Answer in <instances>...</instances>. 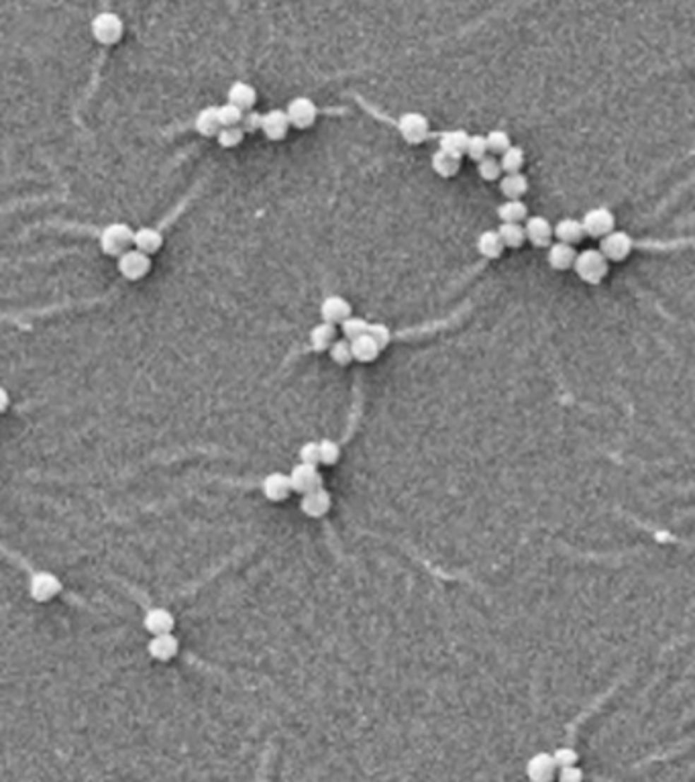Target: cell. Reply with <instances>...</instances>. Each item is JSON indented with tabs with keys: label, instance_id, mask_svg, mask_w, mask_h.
Wrapping results in <instances>:
<instances>
[{
	"label": "cell",
	"instance_id": "cell-23",
	"mask_svg": "<svg viewBox=\"0 0 695 782\" xmlns=\"http://www.w3.org/2000/svg\"><path fill=\"white\" fill-rule=\"evenodd\" d=\"M227 98H229L231 104L239 107L241 110H249L257 102V90L247 82H234L227 92Z\"/></svg>",
	"mask_w": 695,
	"mask_h": 782
},
{
	"label": "cell",
	"instance_id": "cell-45",
	"mask_svg": "<svg viewBox=\"0 0 695 782\" xmlns=\"http://www.w3.org/2000/svg\"><path fill=\"white\" fill-rule=\"evenodd\" d=\"M559 778L563 782H577V781H581L583 778V772L577 768V766L573 764V766H563L561 768V774H559Z\"/></svg>",
	"mask_w": 695,
	"mask_h": 782
},
{
	"label": "cell",
	"instance_id": "cell-42",
	"mask_svg": "<svg viewBox=\"0 0 695 782\" xmlns=\"http://www.w3.org/2000/svg\"><path fill=\"white\" fill-rule=\"evenodd\" d=\"M239 126L243 128V133H255L261 128V114L255 112L253 108L249 110H243V116L239 121Z\"/></svg>",
	"mask_w": 695,
	"mask_h": 782
},
{
	"label": "cell",
	"instance_id": "cell-36",
	"mask_svg": "<svg viewBox=\"0 0 695 782\" xmlns=\"http://www.w3.org/2000/svg\"><path fill=\"white\" fill-rule=\"evenodd\" d=\"M485 143H487V153H494V155H499L504 153L512 143H510V135L506 131H492L485 135Z\"/></svg>",
	"mask_w": 695,
	"mask_h": 782
},
{
	"label": "cell",
	"instance_id": "cell-38",
	"mask_svg": "<svg viewBox=\"0 0 695 782\" xmlns=\"http://www.w3.org/2000/svg\"><path fill=\"white\" fill-rule=\"evenodd\" d=\"M216 114H218V123L220 126H231L239 125L241 116H243V110L239 107H234L231 102L222 104V107H216Z\"/></svg>",
	"mask_w": 695,
	"mask_h": 782
},
{
	"label": "cell",
	"instance_id": "cell-16",
	"mask_svg": "<svg viewBox=\"0 0 695 782\" xmlns=\"http://www.w3.org/2000/svg\"><path fill=\"white\" fill-rule=\"evenodd\" d=\"M554 768H557V764H554L553 756L547 754V752H540V754H536L528 760L526 774H528L530 781L549 782L554 776Z\"/></svg>",
	"mask_w": 695,
	"mask_h": 782
},
{
	"label": "cell",
	"instance_id": "cell-4",
	"mask_svg": "<svg viewBox=\"0 0 695 782\" xmlns=\"http://www.w3.org/2000/svg\"><path fill=\"white\" fill-rule=\"evenodd\" d=\"M581 227H583V234H588L591 239H602L604 234L616 229V218H614V212L610 208L598 206V208H591L583 214Z\"/></svg>",
	"mask_w": 695,
	"mask_h": 782
},
{
	"label": "cell",
	"instance_id": "cell-33",
	"mask_svg": "<svg viewBox=\"0 0 695 782\" xmlns=\"http://www.w3.org/2000/svg\"><path fill=\"white\" fill-rule=\"evenodd\" d=\"M216 141H218V145L220 147H225V149H232V147H237L239 143L243 141V137H245V133H243V128L239 125H231V126H220L218 131H216Z\"/></svg>",
	"mask_w": 695,
	"mask_h": 782
},
{
	"label": "cell",
	"instance_id": "cell-20",
	"mask_svg": "<svg viewBox=\"0 0 695 782\" xmlns=\"http://www.w3.org/2000/svg\"><path fill=\"white\" fill-rule=\"evenodd\" d=\"M143 625L151 634H165V632H172L174 630L176 620H174L172 611H167L163 607H155V609L147 611V615L143 620Z\"/></svg>",
	"mask_w": 695,
	"mask_h": 782
},
{
	"label": "cell",
	"instance_id": "cell-44",
	"mask_svg": "<svg viewBox=\"0 0 695 782\" xmlns=\"http://www.w3.org/2000/svg\"><path fill=\"white\" fill-rule=\"evenodd\" d=\"M300 461L308 462V464H319V462H321V448H319V443H306V445L300 448Z\"/></svg>",
	"mask_w": 695,
	"mask_h": 782
},
{
	"label": "cell",
	"instance_id": "cell-6",
	"mask_svg": "<svg viewBox=\"0 0 695 782\" xmlns=\"http://www.w3.org/2000/svg\"><path fill=\"white\" fill-rule=\"evenodd\" d=\"M398 128H400V135L402 139L410 145H420L428 139L430 135V125H428V119L420 112H406L400 116L398 121Z\"/></svg>",
	"mask_w": 695,
	"mask_h": 782
},
{
	"label": "cell",
	"instance_id": "cell-26",
	"mask_svg": "<svg viewBox=\"0 0 695 782\" xmlns=\"http://www.w3.org/2000/svg\"><path fill=\"white\" fill-rule=\"evenodd\" d=\"M477 251H480V255L482 257H485V259H498V257H501V253H504V243H501V239H499V234L498 231H483L480 236H477Z\"/></svg>",
	"mask_w": 695,
	"mask_h": 782
},
{
	"label": "cell",
	"instance_id": "cell-41",
	"mask_svg": "<svg viewBox=\"0 0 695 782\" xmlns=\"http://www.w3.org/2000/svg\"><path fill=\"white\" fill-rule=\"evenodd\" d=\"M367 335L369 337L374 338L375 342L379 344V349L384 351L388 344H390V340H392V332H390V328L386 326V324H379V322H375V324H369L367 326Z\"/></svg>",
	"mask_w": 695,
	"mask_h": 782
},
{
	"label": "cell",
	"instance_id": "cell-35",
	"mask_svg": "<svg viewBox=\"0 0 695 782\" xmlns=\"http://www.w3.org/2000/svg\"><path fill=\"white\" fill-rule=\"evenodd\" d=\"M477 174L480 178L485 179V181H496L501 176V167H499V160H496L494 155H485L482 160L477 161Z\"/></svg>",
	"mask_w": 695,
	"mask_h": 782
},
{
	"label": "cell",
	"instance_id": "cell-11",
	"mask_svg": "<svg viewBox=\"0 0 695 782\" xmlns=\"http://www.w3.org/2000/svg\"><path fill=\"white\" fill-rule=\"evenodd\" d=\"M61 591V581L55 577V575H52V572H37V575H33V579H31V585H29V593H31V597L35 599V601H49V599H54L55 595Z\"/></svg>",
	"mask_w": 695,
	"mask_h": 782
},
{
	"label": "cell",
	"instance_id": "cell-37",
	"mask_svg": "<svg viewBox=\"0 0 695 782\" xmlns=\"http://www.w3.org/2000/svg\"><path fill=\"white\" fill-rule=\"evenodd\" d=\"M367 326H369V322L363 320V318H355V316H349V318H345V320L340 322L343 335H345L347 340H353V338L365 335L367 332Z\"/></svg>",
	"mask_w": 695,
	"mask_h": 782
},
{
	"label": "cell",
	"instance_id": "cell-40",
	"mask_svg": "<svg viewBox=\"0 0 695 782\" xmlns=\"http://www.w3.org/2000/svg\"><path fill=\"white\" fill-rule=\"evenodd\" d=\"M319 448H321V462L331 467L335 462L339 461L340 457V446L335 443V440H321L319 443Z\"/></svg>",
	"mask_w": 695,
	"mask_h": 782
},
{
	"label": "cell",
	"instance_id": "cell-10",
	"mask_svg": "<svg viewBox=\"0 0 695 782\" xmlns=\"http://www.w3.org/2000/svg\"><path fill=\"white\" fill-rule=\"evenodd\" d=\"M526 241H530L538 249H545L553 243V224L545 216H530L524 224Z\"/></svg>",
	"mask_w": 695,
	"mask_h": 782
},
{
	"label": "cell",
	"instance_id": "cell-22",
	"mask_svg": "<svg viewBox=\"0 0 695 782\" xmlns=\"http://www.w3.org/2000/svg\"><path fill=\"white\" fill-rule=\"evenodd\" d=\"M351 342V353H353V359L359 361V363H372L377 359V355L381 353L379 344L375 342L374 338L369 337L367 332L361 335V337L349 340Z\"/></svg>",
	"mask_w": 695,
	"mask_h": 782
},
{
	"label": "cell",
	"instance_id": "cell-29",
	"mask_svg": "<svg viewBox=\"0 0 695 782\" xmlns=\"http://www.w3.org/2000/svg\"><path fill=\"white\" fill-rule=\"evenodd\" d=\"M498 234L499 239H501V243H504V247H508V249H518L526 241L524 227L520 222H501L498 229Z\"/></svg>",
	"mask_w": 695,
	"mask_h": 782
},
{
	"label": "cell",
	"instance_id": "cell-18",
	"mask_svg": "<svg viewBox=\"0 0 695 782\" xmlns=\"http://www.w3.org/2000/svg\"><path fill=\"white\" fill-rule=\"evenodd\" d=\"M161 245H163V234L158 229L143 227V229L133 231V247L145 253V255L158 253L161 249Z\"/></svg>",
	"mask_w": 695,
	"mask_h": 782
},
{
	"label": "cell",
	"instance_id": "cell-5",
	"mask_svg": "<svg viewBox=\"0 0 695 782\" xmlns=\"http://www.w3.org/2000/svg\"><path fill=\"white\" fill-rule=\"evenodd\" d=\"M117 267H119V273L129 279V282H137L145 277L151 269V261H149V255H145L141 251L137 249H126L125 253L119 255V261H117Z\"/></svg>",
	"mask_w": 695,
	"mask_h": 782
},
{
	"label": "cell",
	"instance_id": "cell-9",
	"mask_svg": "<svg viewBox=\"0 0 695 782\" xmlns=\"http://www.w3.org/2000/svg\"><path fill=\"white\" fill-rule=\"evenodd\" d=\"M290 477V485H292V491L296 493H306V491H312V489H319L322 487V475L319 473L316 464H308V462H298L292 473L287 475Z\"/></svg>",
	"mask_w": 695,
	"mask_h": 782
},
{
	"label": "cell",
	"instance_id": "cell-14",
	"mask_svg": "<svg viewBox=\"0 0 695 782\" xmlns=\"http://www.w3.org/2000/svg\"><path fill=\"white\" fill-rule=\"evenodd\" d=\"M321 316L324 322L331 324H340L345 318L351 316V303L347 302L343 296H326L321 303Z\"/></svg>",
	"mask_w": 695,
	"mask_h": 782
},
{
	"label": "cell",
	"instance_id": "cell-31",
	"mask_svg": "<svg viewBox=\"0 0 695 782\" xmlns=\"http://www.w3.org/2000/svg\"><path fill=\"white\" fill-rule=\"evenodd\" d=\"M194 126H196V131L202 135V137H214V135H216V131L220 128L218 114H216V107L202 108V110L196 114Z\"/></svg>",
	"mask_w": 695,
	"mask_h": 782
},
{
	"label": "cell",
	"instance_id": "cell-39",
	"mask_svg": "<svg viewBox=\"0 0 695 782\" xmlns=\"http://www.w3.org/2000/svg\"><path fill=\"white\" fill-rule=\"evenodd\" d=\"M465 153L471 157L473 161H480L482 157L487 155V143H485V137L483 135H471L467 139V147H465Z\"/></svg>",
	"mask_w": 695,
	"mask_h": 782
},
{
	"label": "cell",
	"instance_id": "cell-27",
	"mask_svg": "<svg viewBox=\"0 0 695 782\" xmlns=\"http://www.w3.org/2000/svg\"><path fill=\"white\" fill-rule=\"evenodd\" d=\"M467 139L469 135L461 131V128H455V131H446L439 137V149H443L446 153H453L457 157H461L465 153V147H467Z\"/></svg>",
	"mask_w": 695,
	"mask_h": 782
},
{
	"label": "cell",
	"instance_id": "cell-17",
	"mask_svg": "<svg viewBox=\"0 0 695 782\" xmlns=\"http://www.w3.org/2000/svg\"><path fill=\"white\" fill-rule=\"evenodd\" d=\"M261 491L269 501H284L292 493L290 477L285 473H269L268 477L261 481Z\"/></svg>",
	"mask_w": 695,
	"mask_h": 782
},
{
	"label": "cell",
	"instance_id": "cell-32",
	"mask_svg": "<svg viewBox=\"0 0 695 782\" xmlns=\"http://www.w3.org/2000/svg\"><path fill=\"white\" fill-rule=\"evenodd\" d=\"M499 167L501 172L506 174H514V172H520L522 165H524V149L522 147H514L510 145L504 153H499Z\"/></svg>",
	"mask_w": 695,
	"mask_h": 782
},
{
	"label": "cell",
	"instance_id": "cell-25",
	"mask_svg": "<svg viewBox=\"0 0 695 782\" xmlns=\"http://www.w3.org/2000/svg\"><path fill=\"white\" fill-rule=\"evenodd\" d=\"M499 190L508 200H518L528 192V178L520 172L506 174L504 178H499Z\"/></svg>",
	"mask_w": 695,
	"mask_h": 782
},
{
	"label": "cell",
	"instance_id": "cell-46",
	"mask_svg": "<svg viewBox=\"0 0 695 782\" xmlns=\"http://www.w3.org/2000/svg\"><path fill=\"white\" fill-rule=\"evenodd\" d=\"M8 404H11V397H8V391L4 390V387H0V414H2L4 409L8 408Z\"/></svg>",
	"mask_w": 695,
	"mask_h": 782
},
{
	"label": "cell",
	"instance_id": "cell-1",
	"mask_svg": "<svg viewBox=\"0 0 695 782\" xmlns=\"http://www.w3.org/2000/svg\"><path fill=\"white\" fill-rule=\"evenodd\" d=\"M573 269L581 277V282H586L589 285H598L602 284V279L607 275L610 261L602 255L600 249H586L575 255Z\"/></svg>",
	"mask_w": 695,
	"mask_h": 782
},
{
	"label": "cell",
	"instance_id": "cell-30",
	"mask_svg": "<svg viewBox=\"0 0 695 782\" xmlns=\"http://www.w3.org/2000/svg\"><path fill=\"white\" fill-rule=\"evenodd\" d=\"M498 216L501 222H522L528 218V206L520 198L506 200L501 206H498Z\"/></svg>",
	"mask_w": 695,
	"mask_h": 782
},
{
	"label": "cell",
	"instance_id": "cell-43",
	"mask_svg": "<svg viewBox=\"0 0 695 782\" xmlns=\"http://www.w3.org/2000/svg\"><path fill=\"white\" fill-rule=\"evenodd\" d=\"M553 760H554V764L559 766V768H563V766L577 764L579 756H577V752H575V750H571V747H559V750L553 754Z\"/></svg>",
	"mask_w": 695,
	"mask_h": 782
},
{
	"label": "cell",
	"instance_id": "cell-15",
	"mask_svg": "<svg viewBox=\"0 0 695 782\" xmlns=\"http://www.w3.org/2000/svg\"><path fill=\"white\" fill-rule=\"evenodd\" d=\"M149 654L155 658V660H172V658L178 654L179 650V642L176 636H172V632H165V634H153V638L147 646Z\"/></svg>",
	"mask_w": 695,
	"mask_h": 782
},
{
	"label": "cell",
	"instance_id": "cell-34",
	"mask_svg": "<svg viewBox=\"0 0 695 782\" xmlns=\"http://www.w3.org/2000/svg\"><path fill=\"white\" fill-rule=\"evenodd\" d=\"M328 351H331V359H333L337 365H340V367H345V365H349V363L353 361L351 342H349L347 338H335V340H333V344L328 347Z\"/></svg>",
	"mask_w": 695,
	"mask_h": 782
},
{
	"label": "cell",
	"instance_id": "cell-19",
	"mask_svg": "<svg viewBox=\"0 0 695 782\" xmlns=\"http://www.w3.org/2000/svg\"><path fill=\"white\" fill-rule=\"evenodd\" d=\"M575 255L577 251L569 243H551L549 245V253H547V261L549 265L557 269V271H565V269H571L573 267V261H575Z\"/></svg>",
	"mask_w": 695,
	"mask_h": 782
},
{
	"label": "cell",
	"instance_id": "cell-12",
	"mask_svg": "<svg viewBox=\"0 0 695 782\" xmlns=\"http://www.w3.org/2000/svg\"><path fill=\"white\" fill-rule=\"evenodd\" d=\"M263 135L268 137L269 141H282L285 139L287 131H290V123H287V116H285V110H280V108H273L266 114H261V128Z\"/></svg>",
	"mask_w": 695,
	"mask_h": 782
},
{
	"label": "cell",
	"instance_id": "cell-2",
	"mask_svg": "<svg viewBox=\"0 0 695 782\" xmlns=\"http://www.w3.org/2000/svg\"><path fill=\"white\" fill-rule=\"evenodd\" d=\"M98 243H100V249H102L105 255L119 257L121 253L131 249V245H133V229L126 222H112V224H108V227L102 229Z\"/></svg>",
	"mask_w": 695,
	"mask_h": 782
},
{
	"label": "cell",
	"instance_id": "cell-28",
	"mask_svg": "<svg viewBox=\"0 0 695 782\" xmlns=\"http://www.w3.org/2000/svg\"><path fill=\"white\" fill-rule=\"evenodd\" d=\"M337 337V330H335V324L331 322L322 320L321 324H316L310 332V344L316 353H322V351H328V347L333 344V340Z\"/></svg>",
	"mask_w": 695,
	"mask_h": 782
},
{
	"label": "cell",
	"instance_id": "cell-21",
	"mask_svg": "<svg viewBox=\"0 0 695 782\" xmlns=\"http://www.w3.org/2000/svg\"><path fill=\"white\" fill-rule=\"evenodd\" d=\"M430 165L434 169V174H439L441 178H453L459 174L461 169V157L453 155V153H446L443 149H436L432 153V160H430Z\"/></svg>",
	"mask_w": 695,
	"mask_h": 782
},
{
	"label": "cell",
	"instance_id": "cell-3",
	"mask_svg": "<svg viewBox=\"0 0 695 782\" xmlns=\"http://www.w3.org/2000/svg\"><path fill=\"white\" fill-rule=\"evenodd\" d=\"M90 31L100 45H114L121 41V37L125 33V25L121 17L114 13H100L92 18Z\"/></svg>",
	"mask_w": 695,
	"mask_h": 782
},
{
	"label": "cell",
	"instance_id": "cell-13",
	"mask_svg": "<svg viewBox=\"0 0 695 782\" xmlns=\"http://www.w3.org/2000/svg\"><path fill=\"white\" fill-rule=\"evenodd\" d=\"M300 510L302 514H306L308 517H322L328 514L331 510V495L326 489H312V491H306L302 493V501H300Z\"/></svg>",
	"mask_w": 695,
	"mask_h": 782
},
{
	"label": "cell",
	"instance_id": "cell-24",
	"mask_svg": "<svg viewBox=\"0 0 695 782\" xmlns=\"http://www.w3.org/2000/svg\"><path fill=\"white\" fill-rule=\"evenodd\" d=\"M553 236H557L561 243H569V245H575L583 239V227H581V220H575V218H561L557 224L553 227Z\"/></svg>",
	"mask_w": 695,
	"mask_h": 782
},
{
	"label": "cell",
	"instance_id": "cell-8",
	"mask_svg": "<svg viewBox=\"0 0 695 782\" xmlns=\"http://www.w3.org/2000/svg\"><path fill=\"white\" fill-rule=\"evenodd\" d=\"M632 247H634V241L624 231H610L602 236V243H600L602 255L606 257L607 261H616V263L624 261L626 257L630 255Z\"/></svg>",
	"mask_w": 695,
	"mask_h": 782
},
{
	"label": "cell",
	"instance_id": "cell-7",
	"mask_svg": "<svg viewBox=\"0 0 695 782\" xmlns=\"http://www.w3.org/2000/svg\"><path fill=\"white\" fill-rule=\"evenodd\" d=\"M285 116H287V123L290 126H296V128H310V126L316 123L319 119V107L306 98V96H298L294 98L287 108H285Z\"/></svg>",
	"mask_w": 695,
	"mask_h": 782
}]
</instances>
